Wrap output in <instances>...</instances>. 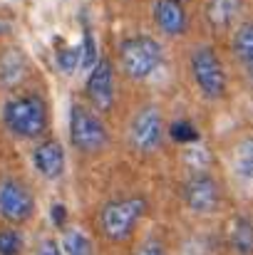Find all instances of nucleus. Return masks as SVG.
Here are the masks:
<instances>
[{
    "mask_svg": "<svg viewBox=\"0 0 253 255\" xmlns=\"http://www.w3.org/2000/svg\"><path fill=\"white\" fill-rule=\"evenodd\" d=\"M231 52L234 57L244 65L253 57V20L246 22H239L234 27V35H231Z\"/></svg>",
    "mask_w": 253,
    "mask_h": 255,
    "instance_id": "nucleus-15",
    "label": "nucleus"
},
{
    "mask_svg": "<svg viewBox=\"0 0 253 255\" xmlns=\"http://www.w3.org/2000/svg\"><path fill=\"white\" fill-rule=\"evenodd\" d=\"M80 50H82V67L80 70H89L94 67V62L99 60V47H97V40H94V32L89 25H84L82 30V40H80Z\"/></svg>",
    "mask_w": 253,
    "mask_h": 255,
    "instance_id": "nucleus-20",
    "label": "nucleus"
},
{
    "mask_svg": "<svg viewBox=\"0 0 253 255\" xmlns=\"http://www.w3.org/2000/svg\"><path fill=\"white\" fill-rule=\"evenodd\" d=\"M184 206L196 216H214L224 203V186L209 171H194L181 186Z\"/></svg>",
    "mask_w": 253,
    "mask_h": 255,
    "instance_id": "nucleus-6",
    "label": "nucleus"
},
{
    "mask_svg": "<svg viewBox=\"0 0 253 255\" xmlns=\"http://www.w3.org/2000/svg\"><path fill=\"white\" fill-rule=\"evenodd\" d=\"M60 246H62L65 255H94V243L80 228H65Z\"/></svg>",
    "mask_w": 253,
    "mask_h": 255,
    "instance_id": "nucleus-16",
    "label": "nucleus"
},
{
    "mask_svg": "<svg viewBox=\"0 0 253 255\" xmlns=\"http://www.w3.org/2000/svg\"><path fill=\"white\" fill-rule=\"evenodd\" d=\"M231 166L234 173L241 183L253 186V134L241 136L234 146V156H231Z\"/></svg>",
    "mask_w": 253,
    "mask_h": 255,
    "instance_id": "nucleus-14",
    "label": "nucleus"
},
{
    "mask_svg": "<svg viewBox=\"0 0 253 255\" xmlns=\"http://www.w3.org/2000/svg\"><path fill=\"white\" fill-rule=\"evenodd\" d=\"M244 70H246V77L253 82V57L249 60V62H244Z\"/></svg>",
    "mask_w": 253,
    "mask_h": 255,
    "instance_id": "nucleus-24",
    "label": "nucleus"
},
{
    "mask_svg": "<svg viewBox=\"0 0 253 255\" xmlns=\"http://www.w3.org/2000/svg\"><path fill=\"white\" fill-rule=\"evenodd\" d=\"M35 255H65V251H62L60 241H55V238H45V241L37 246V253Z\"/></svg>",
    "mask_w": 253,
    "mask_h": 255,
    "instance_id": "nucleus-23",
    "label": "nucleus"
},
{
    "mask_svg": "<svg viewBox=\"0 0 253 255\" xmlns=\"http://www.w3.org/2000/svg\"><path fill=\"white\" fill-rule=\"evenodd\" d=\"M189 72L201 97L219 102L229 94V75L219 57V52L211 45H196L189 55Z\"/></svg>",
    "mask_w": 253,
    "mask_h": 255,
    "instance_id": "nucleus-5",
    "label": "nucleus"
},
{
    "mask_svg": "<svg viewBox=\"0 0 253 255\" xmlns=\"http://www.w3.org/2000/svg\"><path fill=\"white\" fill-rule=\"evenodd\" d=\"M25 248V238L15 226L0 228V255H20Z\"/></svg>",
    "mask_w": 253,
    "mask_h": 255,
    "instance_id": "nucleus-19",
    "label": "nucleus"
},
{
    "mask_svg": "<svg viewBox=\"0 0 253 255\" xmlns=\"http://www.w3.org/2000/svg\"><path fill=\"white\" fill-rule=\"evenodd\" d=\"M244 12V0H206L204 2V20L216 32H229L239 25Z\"/></svg>",
    "mask_w": 253,
    "mask_h": 255,
    "instance_id": "nucleus-12",
    "label": "nucleus"
},
{
    "mask_svg": "<svg viewBox=\"0 0 253 255\" xmlns=\"http://www.w3.org/2000/svg\"><path fill=\"white\" fill-rule=\"evenodd\" d=\"M169 134H171V139H174L176 144H181V146H189V144L201 141V134H199L196 124L189 122V119H179V122H174V124L169 127Z\"/></svg>",
    "mask_w": 253,
    "mask_h": 255,
    "instance_id": "nucleus-18",
    "label": "nucleus"
},
{
    "mask_svg": "<svg viewBox=\"0 0 253 255\" xmlns=\"http://www.w3.org/2000/svg\"><path fill=\"white\" fill-rule=\"evenodd\" d=\"M149 211V201L144 196H122V198H112L99 208L97 223L102 236L109 243H124L134 236L137 226L144 221Z\"/></svg>",
    "mask_w": 253,
    "mask_h": 255,
    "instance_id": "nucleus-2",
    "label": "nucleus"
},
{
    "mask_svg": "<svg viewBox=\"0 0 253 255\" xmlns=\"http://www.w3.org/2000/svg\"><path fill=\"white\" fill-rule=\"evenodd\" d=\"M50 218H52V226L55 228H65L67 226V206L65 203H52Z\"/></svg>",
    "mask_w": 253,
    "mask_h": 255,
    "instance_id": "nucleus-22",
    "label": "nucleus"
},
{
    "mask_svg": "<svg viewBox=\"0 0 253 255\" xmlns=\"http://www.w3.org/2000/svg\"><path fill=\"white\" fill-rule=\"evenodd\" d=\"M32 166L42 178L57 181L65 173V146L57 139H40L32 149Z\"/></svg>",
    "mask_w": 253,
    "mask_h": 255,
    "instance_id": "nucleus-11",
    "label": "nucleus"
},
{
    "mask_svg": "<svg viewBox=\"0 0 253 255\" xmlns=\"http://www.w3.org/2000/svg\"><path fill=\"white\" fill-rule=\"evenodd\" d=\"M164 62V47L152 35H129L119 42V67L122 72L134 80H149Z\"/></svg>",
    "mask_w": 253,
    "mask_h": 255,
    "instance_id": "nucleus-3",
    "label": "nucleus"
},
{
    "mask_svg": "<svg viewBox=\"0 0 253 255\" xmlns=\"http://www.w3.org/2000/svg\"><path fill=\"white\" fill-rule=\"evenodd\" d=\"M55 67L62 75H72L75 70H80L82 67V50H80V45L60 42L57 50H55Z\"/></svg>",
    "mask_w": 253,
    "mask_h": 255,
    "instance_id": "nucleus-17",
    "label": "nucleus"
},
{
    "mask_svg": "<svg viewBox=\"0 0 253 255\" xmlns=\"http://www.w3.org/2000/svg\"><path fill=\"white\" fill-rule=\"evenodd\" d=\"M184 2H186V0H184Z\"/></svg>",
    "mask_w": 253,
    "mask_h": 255,
    "instance_id": "nucleus-26",
    "label": "nucleus"
},
{
    "mask_svg": "<svg viewBox=\"0 0 253 255\" xmlns=\"http://www.w3.org/2000/svg\"><path fill=\"white\" fill-rule=\"evenodd\" d=\"M84 94L97 112H109L114 107V65L109 57H99L94 67H89Z\"/></svg>",
    "mask_w": 253,
    "mask_h": 255,
    "instance_id": "nucleus-9",
    "label": "nucleus"
},
{
    "mask_svg": "<svg viewBox=\"0 0 253 255\" xmlns=\"http://www.w3.org/2000/svg\"><path fill=\"white\" fill-rule=\"evenodd\" d=\"M164 131H167V124H164L162 109L154 104H147L137 109V114L129 122V144L139 154H154L162 149Z\"/></svg>",
    "mask_w": 253,
    "mask_h": 255,
    "instance_id": "nucleus-7",
    "label": "nucleus"
},
{
    "mask_svg": "<svg viewBox=\"0 0 253 255\" xmlns=\"http://www.w3.org/2000/svg\"><path fill=\"white\" fill-rule=\"evenodd\" d=\"M152 17L167 37H181L189 30V12L184 7V0H154Z\"/></svg>",
    "mask_w": 253,
    "mask_h": 255,
    "instance_id": "nucleus-10",
    "label": "nucleus"
},
{
    "mask_svg": "<svg viewBox=\"0 0 253 255\" xmlns=\"http://www.w3.org/2000/svg\"><path fill=\"white\" fill-rule=\"evenodd\" d=\"M35 216V196L20 178H0V218L7 226H22Z\"/></svg>",
    "mask_w": 253,
    "mask_h": 255,
    "instance_id": "nucleus-8",
    "label": "nucleus"
},
{
    "mask_svg": "<svg viewBox=\"0 0 253 255\" xmlns=\"http://www.w3.org/2000/svg\"><path fill=\"white\" fill-rule=\"evenodd\" d=\"M2 124L17 139H40L50 127V107L37 92L15 94L2 104Z\"/></svg>",
    "mask_w": 253,
    "mask_h": 255,
    "instance_id": "nucleus-1",
    "label": "nucleus"
},
{
    "mask_svg": "<svg viewBox=\"0 0 253 255\" xmlns=\"http://www.w3.org/2000/svg\"><path fill=\"white\" fill-rule=\"evenodd\" d=\"M70 144L77 154L94 156L107 149L109 144V129L102 122V117L94 112V107H87L82 102H72L70 107Z\"/></svg>",
    "mask_w": 253,
    "mask_h": 255,
    "instance_id": "nucleus-4",
    "label": "nucleus"
},
{
    "mask_svg": "<svg viewBox=\"0 0 253 255\" xmlns=\"http://www.w3.org/2000/svg\"><path fill=\"white\" fill-rule=\"evenodd\" d=\"M226 243L234 255H253V218L234 216L226 228Z\"/></svg>",
    "mask_w": 253,
    "mask_h": 255,
    "instance_id": "nucleus-13",
    "label": "nucleus"
},
{
    "mask_svg": "<svg viewBox=\"0 0 253 255\" xmlns=\"http://www.w3.org/2000/svg\"><path fill=\"white\" fill-rule=\"evenodd\" d=\"M251 119H253V109H251Z\"/></svg>",
    "mask_w": 253,
    "mask_h": 255,
    "instance_id": "nucleus-25",
    "label": "nucleus"
},
{
    "mask_svg": "<svg viewBox=\"0 0 253 255\" xmlns=\"http://www.w3.org/2000/svg\"><path fill=\"white\" fill-rule=\"evenodd\" d=\"M132 255H169L167 253V246L159 241V238H147L137 246V251Z\"/></svg>",
    "mask_w": 253,
    "mask_h": 255,
    "instance_id": "nucleus-21",
    "label": "nucleus"
}]
</instances>
